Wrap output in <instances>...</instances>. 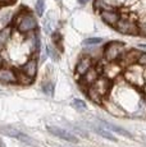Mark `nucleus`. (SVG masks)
<instances>
[{"mask_svg": "<svg viewBox=\"0 0 146 147\" xmlns=\"http://www.w3.org/2000/svg\"><path fill=\"white\" fill-rule=\"evenodd\" d=\"M126 53L124 45L119 41H110L105 45L103 50V56L108 63H117L120 56Z\"/></svg>", "mask_w": 146, "mask_h": 147, "instance_id": "1", "label": "nucleus"}, {"mask_svg": "<svg viewBox=\"0 0 146 147\" xmlns=\"http://www.w3.org/2000/svg\"><path fill=\"white\" fill-rule=\"evenodd\" d=\"M116 30L118 32L123 33V35H139V26L137 22L133 21L131 18H122L118 21V23L116 24Z\"/></svg>", "mask_w": 146, "mask_h": 147, "instance_id": "2", "label": "nucleus"}, {"mask_svg": "<svg viewBox=\"0 0 146 147\" xmlns=\"http://www.w3.org/2000/svg\"><path fill=\"white\" fill-rule=\"evenodd\" d=\"M16 26H17V30L21 33H30V32H33L37 28V21L33 17V14L28 12Z\"/></svg>", "mask_w": 146, "mask_h": 147, "instance_id": "3", "label": "nucleus"}, {"mask_svg": "<svg viewBox=\"0 0 146 147\" xmlns=\"http://www.w3.org/2000/svg\"><path fill=\"white\" fill-rule=\"evenodd\" d=\"M92 88L97 92L99 95H101L103 97H105L106 95L110 92V88H112V80H109L108 77L105 76H100L97 78V81L92 84Z\"/></svg>", "mask_w": 146, "mask_h": 147, "instance_id": "4", "label": "nucleus"}, {"mask_svg": "<svg viewBox=\"0 0 146 147\" xmlns=\"http://www.w3.org/2000/svg\"><path fill=\"white\" fill-rule=\"evenodd\" d=\"M47 131L50 132L51 134H54L55 137L58 138H62V140L67 141V142H72V143H76L77 142V137H76L73 133H71V132L66 131V129L63 128H59V127H54V125H49L47 127Z\"/></svg>", "mask_w": 146, "mask_h": 147, "instance_id": "5", "label": "nucleus"}, {"mask_svg": "<svg viewBox=\"0 0 146 147\" xmlns=\"http://www.w3.org/2000/svg\"><path fill=\"white\" fill-rule=\"evenodd\" d=\"M141 55V53L139 50H131V51H126L120 56L119 59V65L123 67H132L135 64H137L139 61V58Z\"/></svg>", "mask_w": 146, "mask_h": 147, "instance_id": "6", "label": "nucleus"}, {"mask_svg": "<svg viewBox=\"0 0 146 147\" xmlns=\"http://www.w3.org/2000/svg\"><path fill=\"white\" fill-rule=\"evenodd\" d=\"M37 69H39L37 59H36V58H31L21 67V69H19V70H21L23 74H26L27 77H30V78H32V80H33V78L36 77V74H37Z\"/></svg>", "mask_w": 146, "mask_h": 147, "instance_id": "7", "label": "nucleus"}, {"mask_svg": "<svg viewBox=\"0 0 146 147\" xmlns=\"http://www.w3.org/2000/svg\"><path fill=\"white\" fill-rule=\"evenodd\" d=\"M91 68H92V58L90 55H85L78 60L77 65H76V73H77L80 77H82Z\"/></svg>", "mask_w": 146, "mask_h": 147, "instance_id": "8", "label": "nucleus"}, {"mask_svg": "<svg viewBox=\"0 0 146 147\" xmlns=\"http://www.w3.org/2000/svg\"><path fill=\"white\" fill-rule=\"evenodd\" d=\"M0 82L5 84L17 83V72L10 68L1 67L0 68Z\"/></svg>", "mask_w": 146, "mask_h": 147, "instance_id": "9", "label": "nucleus"}, {"mask_svg": "<svg viewBox=\"0 0 146 147\" xmlns=\"http://www.w3.org/2000/svg\"><path fill=\"white\" fill-rule=\"evenodd\" d=\"M100 17H101V19L105 22L106 24L113 26V27H116V24L118 23V21L120 19L119 13H118L117 10H114V9L103 10V12H100Z\"/></svg>", "mask_w": 146, "mask_h": 147, "instance_id": "10", "label": "nucleus"}, {"mask_svg": "<svg viewBox=\"0 0 146 147\" xmlns=\"http://www.w3.org/2000/svg\"><path fill=\"white\" fill-rule=\"evenodd\" d=\"M103 106L105 107V109L108 110L112 115H114V117H126V115H127V113H126L122 107L118 105L117 102H114V101L104 100L103 101Z\"/></svg>", "mask_w": 146, "mask_h": 147, "instance_id": "11", "label": "nucleus"}, {"mask_svg": "<svg viewBox=\"0 0 146 147\" xmlns=\"http://www.w3.org/2000/svg\"><path fill=\"white\" fill-rule=\"evenodd\" d=\"M126 80L130 81L132 84L135 86H144V78H142V74L140 70H135V69H128L126 72Z\"/></svg>", "mask_w": 146, "mask_h": 147, "instance_id": "12", "label": "nucleus"}, {"mask_svg": "<svg viewBox=\"0 0 146 147\" xmlns=\"http://www.w3.org/2000/svg\"><path fill=\"white\" fill-rule=\"evenodd\" d=\"M100 123H101V125H103L105 129H108V131H110V132H116V133H119V134L124 136V137H127V138H132V134H131L128 131H126L124 128H122V127L116 125V124L109 123V121L103 120V119L100 120Z\"/></svg>", "mask_w": 146, "mask_h": 147, "instance_id": "13", "label": "nucleus"}, {"mask_svg": "<svg viewBox=\"0 0 146 147\" xmlns=\"http://www.w3.org/2000/svg\"><path fill=\"white\" fill-rule=\"evenodd\" d=\"M0 133H3L4 136H8V137H13L17 138V140H21L22 137V132L18 131L14 127H10V125H1L0 127Z\"/></svg>", "mask_w": 146, "mask_h": 147, "instance_id": "14", "label": "nucleus"}, {"mask_svg": "<svg viewBox=\"0 0 146 147\" xmlns=\"http://www.w3.org/2000/svg\"><path fill=\"white\" fill-rule=\"evenodd\" d=\"M10 37H12V26H7L0 30V51L5 47Z\"/></svg>", "mask_w": 146, "mask_h": 147, "instance_id": "15", "label": "nucleus"}, {"mask_svg": "<svg viewBox=\"0 0 146 147\" xmlns=\"http://www.w3.org/2000/svg\"><path fill=\"white\" fill-rule=\"evenodd\" d=\"M86 95L89 96V98L95 104H99V105H103V101H104V97L101 95H99L96 91H95L92 87H89L86 90Z\"/></svg>", "mask_w": 146, "mask_h": 147, "instance_id": "16", "label": "nucleus"}, {"mask_svg": "<svg viewBox=\"0 0 146 147\" xmlns=\"http://www.w3.org/2000/svg\"><path fill=\"white\" fill-rule=\"evenodd\" d=\"M94 129H95V132H96L97 134H100L101 137L106 138V140H109V141H113V142H117V137H116V136L112 133L110 131L105 129L104 127H95Z\"/></svg>", "mask_w": 146, "mask_h": 147, "instance_id": "17", "label": "nucleus"}, {"mask_svg": "<svg viewBox=\"0 0 146 147\" xmlns=\"http://www.w3.org/2000/svg\"><path fill=\"white\" fill-rule=\"evenodd\" d=\"M32 82H33L32 78L27 77L26 74H23V73L21 72V70L17 72V83L22 84V86H28V84H31Z\"/></svg>", "mask_w": 146, "mask_h": 147, "instance_id": "18", "label": "nucleus"}, {"mask_svg": "<svg viewBox=\"0 0 146 147\" xmlns=\"http://www.w3.org/2000/svg\"><path fill=\"white\" fill-rule=\"evenodd\" d=\"M94 8L96 10H100V12H103V10H110V9H113V8L109 7V5L106 4L104 0H95V1H94Z\"/></svg>", "mask_w": 146, "mask_h": 147, "instance_id": "19", "label": "nucleus"}, {"mask_svg": "<svg viewBox=\"0 0 146 147\" xmlns=\"http://www.w3.org/2000/svg\"><path fill=\"white\" fill-rule=\"evenodd\" d=\"M53 42L55 45V49L58 50H63V46H62V42H63V38H62V35L59 32H55L53 33Z\"/></svg>", "mask_w": 146, "mask_h": 147, "instance_id": "20", "label": "nucleus"}, {"mask_svg": "<svg viewBox=\"0 0 146 147\" xmlns=\"http://www.w3.org/2000/svg\"><path fill=\"white\" fill-rule=\"evenodd\" d=\"M46 53H47V55H49L50 58L53 59V60H55V61L59 60V53H58V50L55 49V47H53L51 45H47Z\"/></svg>", "mask_w": 146, "mask_h": 147, "instance_id": "21", "label": "nucleus"}, {"mask_svg": "<svg viewBox=\"0 0 146 147\" xmlns=\"http://www.w3.org/2000/svg\"><path fill=\"white\" fill-rule=\"evenodd\" d=\"M72 106L74 107L76 110H80V111H83V110H86V102L82 100H80V98H74V100L72 101Z\"/></svg>", "mask_w": 146, "mask_h": 147, "instance_id": "22", "label": "nucleus"}, {"mask_svg": "<svg viewBox=\"0 0 146 147\" xmlns=\"http://www.w3.org/2000/svg\"><path fill=\"white\" fill-rule=\"evenodd\" d=\"M40 46H41V40H40V36L39 33H35L32 36V50L33 51H40Z\"/></svg>", "mask_w": 146, "mask_h": 147, "instance_id": "23", "label": "nucleus"}, {"mask_svg": "<svg viewBox=\"0 0 146 147\" xmlns=\"http://www.w3.org/2000/svg\"><path fill=\"white\" fill-rule=\"evenodd\" d=\"M43 92L45 95H49V96H51L54 94V84H53V82H45L43 84Z\"/></svg>", "mask_w": 146, "mask_h": 147, "instance_id": "24", "label": "nucleus"}, {"mask_svg": "<svg viewBox=\"0 0 146 147\" xmlns=\"http://www.w3.org/2000/svg\"><path fill=\"white\" fill-rule=\"evenodd\" d=\"M44 9H45V3L44 0H37L35 4V10L37 13V16H43L44 14Z\"/></svg>", "mask_w": 146, "mask_h": 147, "instance_id": "25", "label": "nucleus"}, {"mask_svg": "<svg viewBox=\"0 0 146 147\" xmlns=\"http://www.w3.org/2000/svg\"><path fill=\"white\" fill-rule=\"evenodd\" d=\"M137 26H139V35L146 36V16L137 23Z\"/></svg>", "mask_w": 146, "mask_h": 147, "instance_id": "26", "label": "nucleus"}, {"mask_svg": "<svg viewBox=\"0 0 146 147\" xmlns=\"http://www.w3.org/2000/svg\"><path fill=\"white\" fill-rule=\"evenodd\" d=\"M103 42L101 37H90L83 41V45H99Z\"/></svg>", "mask_w": 146, "mask_h": 147, "instance_id": "27", "label": "nucleus"}, {"mask_svg": "<svg viewBox=\"0 0 146 147\" xmlns=\"http://www.w3.org/2000/svg\"><path fill=\"white\" fill-rule=\"evenodd\" d=\"M10 18H12V13L7 12L5 13V16L1 18V24H4V27H7V23L10 21Z\"/></svg>", "mask_w": 146, "mask_h": 147, "instance_id": "28", "label": "nucleus"}, {"mask_svg": "<svg viewBox=\"0 0 146 147\" xmlns=\"http://www.w3.org/2000/svg\"><path fill=\"white\" fill-rule=\"evenodd\" d=\"M137 64H140V65H142V67H146V53H141Z\"/></svg>", "mask_w": 146, "mask_h": 147, "instance_id": "29", "label": "nucleus"}, {"mask_svg": "<svg viewBox=\"0 0 146 147\" xmlns=\"http://www.w3.org/2000/svg\"><path fill=\"white\" fill-rule=\"evenodd\" d=\"M16 1V0H0V5H7V4H10V3Z\"/></svg>", "mask_w": 146, "mask_h": 147, "instance_id": "30", "label": "nucleus"}, {"mask_svg": "<svg viewBox=\"0 0 146 147\" xmlns=\"http://www.w3.org/2000/svg\"><path fill=\"white\" fill-rule=\"evenodd\" d=\"M89 1V0H78V3H80V4H86V3H87Z\"/></svg>", "mask_w": 146, "mask_h": 147, "instance_id": "31", "label": "nucleus"}, {"mask_svg": "<svg viewBox=\"0 0 146 147\" xmlns=\"http://www.w3.org/2000/svg\"><path fill=\"white\" fill-rule=\"evenodd\" d=\"M139 47H146V45H144V44H140V45H139Z\"/></svg>", "mask_w": 146, "mask_h": 147, "instance_id": "32", "label": "nucleus"}, {"mask_svg": "<svg viewBox=\"0 0 146 147\" xmlns=\"http://www.w3.org/2000/svg\"><path fill=\"white\" fill-rule=\"evenodd\" d=\"M0 147H3V142H1V140H0Z\"/></svg>", "mask_w": 146, "mask_h": 147, "instance_id": "33", "label": "nucleus"}]
</instances>
